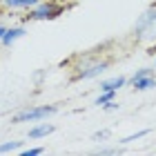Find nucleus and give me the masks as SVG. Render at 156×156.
Here are the masks:
<instances>
[{
    "label": "nucleus",
    "mask_w": 156,
    "mask_h": 156,
    "mask_svg": "<svg viewBox=\"0 0 156 156\" xmlns=\"http://www.w3.org/2000/svg\"><path fill=\"white\" fill-rule=\"evenodd\" d=\"M62 65L69 69L72 83H89L105 76V72L114 65V56H112V51H105V45H101L69 56Z\"/></svg>",
    "instance_id": "nucleus-1"
},
{
    "label": "nucleus",
    "mask_w": 156,
    "mask_h": 156,
    "mask_svg": "<svg viewBox=\"0 0 156 156\" xmlns=\"http://www.w3.org/2000/svg\"><path fill=\"white\" fill-rule=\"evenodd\" d=\"M69 9H72V5L62 2V0H38L20 20L27 23V25H31V23H51V20H58L60 16H65Z\"/></svg>",
    "instance_id": "nucleus-2"
},
{
    "label": "nucleus",
    "mask_w": 156,
    "mask_h": 156,
    "mask_svg": "<svg viewBox=\"0 0 156 156\" xmlns=\"http://www.w3.org/2000/svg\"><path fill=\"white\" fill-rule=\"evenodd\" d=\"M58 105L56 103H38V105H23L9 116L11 125H31L38 120H49L58 114Z\"/></svg>",
    "instance_id": "nucleus-3"
},
{
    "label": "nucleus",
    "mask_w": 156,
    "mask_h": 156,
    "mask_svg": "<svg viewBox=\"0 0 156 156\" xmlns=\"http://www.w3.org/2000/svg\"><path fill=\"white\" fill-rule=\"evenodd\" d=\"M132 40L136 42V45L156 40V2L147 5L136 16V20H134V25H132Z\"/></svg>",
    "instance_id": "nucleus-4"
},
{
    "label": "nucleus",
    "mask_w": 156,
    "mask_h": 156,
    "mask_svg": "<svg viewBox=\"0 0 156 156\" xmlns=\"http://www.w3.org/2000/svg\"><path fill=\"white\" fill-rule=\"evenodd\" d=\"M127 87L136 94H145V91L156 89V69L154 67H138L132 76H127Z\"/></svg>",
    "instance_id": "nucleus-5"
},
{
    "label": "nucleus",
    "mask_w": 156,
    "mask_h": 156,
    "mask_svg": "<svg viewBox=\"0 0 156 156\" xmlns=\"http://www.w3.org/2000/svg\"><path fill=\"white\" fill-rule=\"evenodd\" d=\"M27 34H29V27H27V23H23V20H20V23L7 25L2 38H0V49H11L18 40H23Z\"/></svg>",
    "instance_id": "nucleus-6"
},
{
    "label": "nucleus",
    "mask_w": 156,
    "mask_h": 156,
    "mask_svg": "<svg viewBox=\"0 0 156 156\" xmlns=\"http://www.w3.org/2000/svg\"><path fill=\"white\" fill-rule=\"evenodd\" d=\"M36 2L38 0H0V11H2V16H18V18H23Z\"/></svg>",
    "instance_id": "nucleus-7"
},
{
    "label": "nucleus",
    "mask_w": 156,
    "mask_h": 156,
    "mask_svg": "<svg viewBox=\"0 0 156 156\" xmlns=\"http://www.w3.org/2000/svg\"><path fill=\"white\" fill-rule=\"evenodd\" d=\"M56 132V125L51 123V118L49 120H38V123H31L29 129H27V140H42L47 136H51Z\"/></svg>",
    "instance_id": "nucleus-8"
},
{
    "label": "nucleus",
    "mask_w": 156,
    "mask_h": 156,
    "mask_svg": "<svg viewBox=\"0 0 156 156\" xmlns=\"http://www.w3.org/2000/svg\"><path fill=\"white\" fill-rule=\"evenodd\" d=\"M127 87V76H107V78H101L98 83V91H123Z\"/></svg>",
    "instance_id": "nucleus-9"
},
{
    "label": "nucleus",
    "mask_w": 156,
    "mask_h": 156,
    "mask_svg": "<svg viewBox=\"0 0 156 156\" xmlns=\"http://www.w3.org/2000/svg\"><path fill=\"white\" fill-rule=\"evenodd\" d=\"M152 134V129L150 127H145V129H138V132H132V134H127V136H123V138H118L116 143L120 145V147H125V145H132V143H136V140H143V138H147Z\"/></svg>",
    "instance_id": "nucleus-10"
},
{
    "label": "nucleus",
    "mask_w": 156,
    "mask_h": 156,
    "mask_svg": "<svg viewBox=\"0 0 156 156\" xmlns=\"http://www.w3.org/2000/svg\"><path fill=\"white\" fill-rule=\"evenodd\" d=\"M25 140H18V138H7V140H0V154H18V150L23 147Z\"/></svg>",
    "instance_id": "nucleus-11"
},
{
    "label": "nucleus",
    "mask_w": 156,
    "mask_h": 156,
    "mask_svg": "<svg viewBox=\"0 0 156 156\" xmlns=\"http://www.w3.org/2000/svg\"><path fill=\"white\" fill-rule=\"evenodd\" d=\"M114 101H118L116 91H98L96 98H94V105H96L98 109H103L105 105H109V103H114Z\"/></svg>",
    "instance_id": "nucleus-12"
},
{
    "label": "nucleus",
    "mask_w": 156,
    "mask_h": 156,
    "mask_svg": "<svg viewBox=\"0 0 156 156\" xmlns=\"http://www.w3.org/2000/svg\"><path fill=\"white\" fill-rule=\"evenodd\" d=\"M47 152V147H42V145H29V147H20L18 150V156H42Z\"/></svg>",
    "instance_id": "nucleus-13"
},
{
    "label": "nucleus",
    "mask_w": 156,
    "mask_h": 156,
    "mask_svg": "<svg viewBox=\"0 0 156 156\" xmlns=\"http://www.w3.org/2000/svg\"><path fill=\"white\" fill-rule=\"evenodd\" d=\"M112 138V129H98L91 134V140H96V143H107Z\"/></svg>",
    "instance_id": "nucleus-14"
},
{
    "label": "nucleus",
    "mask_w": 156,
    "mask_h": 156,
    "mask_svg": "<svg viewBox=\"0 0 156 156\" xmlns=\"http://www.w3.org/2000/svg\"><path fill=\"white\" fill-rule=\"evenodd\" d=\"M96 154H101V156H116V154H123V147H120L116 143V147H98Z\"/></svg>",
    "instance_id": "nucleus-15"
},
{
    "label": "nucleus",
    "mask_w": 156,
    "mask_h": 156,
    "mask_svg": "<svg viewBox=\"0 0 156 156\" xmlns=\"http://www.w3.org/2000/svg\"><path fill=\"white\" fill-rule=\"evenodd\" d=\"M120 109V103L118 101H114V103H109V105H105L103 107V112H118Z\"/></svg>",
    "instance_id": "nucleus-16"
},
{
    "label": "nucleus",
    "mask_w": 156,
    "mask_h": 156,
    "mask_svg": "<svg viewBox=\"0 0 156 156\" xmlns=\"http://www.w3.org/2000/svg\"><path fill=\"white\" fill-rule=\"evenodd\" d=\"M5 29H7V23H2V18H0V38H2V34H5Z\"/></svg>",
    "instance_id": "nucleus-17"
},
{
    "label": "nucleus",
    "mask_w": 156,
    "mask_h": 156,
    "mask_svg": "<svg viewBox=\"0 0 156 156\" xmlns=\"http://www.w3.org/2000/svg\"><path fill=\"white\" fill-rule=\"evenodd\" d=\"M152 67L156 69V54H152Z\"/></svg>",
    "instance_id": "nucleus-18"
},
{
    "label": "nucleus",
    "mask_w": 156,
    "mask_h": 156,
    "mask_svg": "<svg viewBox=\"0 0 156 156\" xmlns=\"http://www.w3.org/2000/svg\"><path fill=\"white\" fill-rule=\"evenodd\" d=\"M0 18H5V16H2V11H0Z\"/></svg>",
    "instance_id": "nucleus-19"
}]
</instances>
